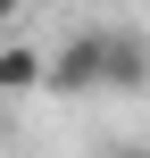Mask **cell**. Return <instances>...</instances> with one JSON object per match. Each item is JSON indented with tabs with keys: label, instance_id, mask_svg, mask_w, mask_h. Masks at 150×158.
<instances>
[{
	"label": "cell",
	"instance_id": "6da1fadb",
	"mask_svg": "<svg viewBox=\"0 0 150 158\" xmlns=\"http://www.w3.org/2000/svg\"><path fill=\"white\" fill-rule=\"evenodd\" d=\"M42 92H58V100H92V92H109V42H100V25H84V33H67V42L50 50Z\"/></svg>",
	"mask_w": 150,
	"mask_h": 158
},
{
	"label": "cell",
	"instance_id": "7a4b0ae2",
	"mask_svg": "<svg viewBox=\"0 0 150 158\" xmlns=\"http://www.w3.org/2000/svg\"><path fill=\"white\" fill-rule=\"evenodd\" d=\"M100 42H109V92H150V33L142 25H100Z\"/></svg>",
	"mask_w": 150,
	"mask_h": 158
},
{
	"label": "cell",
	"instance_id": "3957f363",
	"mask_svg": "<svg viewBox=\"0 0 150 158\" xmlns=\"http://www.w3.org/2000/svg\"><path fill=\"white\" fill-rule=\"evenodd\" d=\"M42 75H50V50L0 42V92H8V100H17V92H42Z\"/></svg>",
	"mask_w": 150,
	"mask_h": 158
},
{
	"label": "cell",
	"instance_id": "277c9868",
	"mask_svg": "<svg viewBox=\"0 0 150 158\" xmlns=\"http://www.w3.org/2000/svg\"><path fill=\"white\" fill-rule=\"evenodd\" d=\"M17 8L25 0H0V42H17Z\"/></svg>",
	"mask_w": 150,
	"mask_h": 158
},
{
	"label": "cell",
	"instance_id": "5b68a950",
	"mask_svg": "<svg viewBox=\"0 0 150 158\" xmlns=\"http://www.w3.org/2000/svg\"><path fill=\"white\" fill-rule=\"evenodd\" d=\"M109 158H150V142H117V150H109Z\"/></svg>",
	"mask_w": 150,
	"mask_h": 158
}]
</instances>
